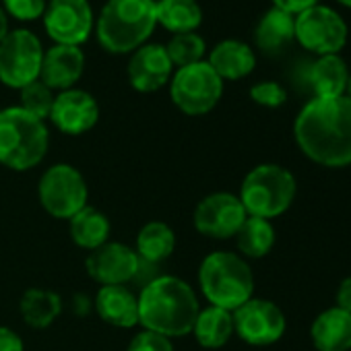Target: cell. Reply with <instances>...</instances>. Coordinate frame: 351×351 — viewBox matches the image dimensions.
<instances>
[{
    "label": "cell",
    "mask_w": 351,
    "mask_h": 351,
    "mask_svg": "<svg viewBox=\"0 0 351 351\" xmlns=\"http://www.w3.org/2000/svg\"><path fill=\"white\" fill-rule=\"evenodd\" d=\"M300 151L324 167L351 165V99L312 97L293 122Z\"/></svg>",
    "instance_id": "6da1fadb"
},
{
    "label": "cell",
    "mask_w": 351,
    "mask_h": 351,
    "mask_svg": "<svg viewBox=\"0 0 351 351\" xmlns=\"http://www.w3.org/2000/svg\"><path fill=\"white\" fill-rule=\"evenodd\" d=\"M136 300L138 324L145 330L163 335L167 339L191 335L201 310L195 287L176 275H157L149 279L136 293Z\"/></svg>",
    "instance_id": "7a4b0ae2"
},
{
    "label": "cell",
    "mask_w": 351,
    "mask_h": 351,
    "mask_svg": "<svg viewBox=\"0 0 351 351\" xmlns=\"http://www.w3.org/2000/svg\"><path fill=\"white\" fill-rule=\"evenodd\" d=\"M157 27L153 0H108L95 23L97 42L110 54H132Z\"/></svg>",
    "instance_id": "3957f363"
},
{
    "label": "cell",
    "mask_w": 351,
    "mask_h": 351,
    "mask_svg": "<svg viewBox=\"0 0 351 351\" xmlns=\"http://www.w3.org/2000/svg\"><path fill=\"white\" fill-rule=\"evenodd\" d=\"M199 287L209 306L234 312L254 298V273L238 252L215 250L201 261Z\"/></svg>",
    "instance_id": "277c9868"
},
{
    "label": "cell",
    "mask_w": 351,
    "mask_h": 351,
    "mask_svg": "<svg viewBox=\"0 0 351 351\" xmlns=\"http://www.w3.org/2000/svg\"><path fill=\"white\" fill-rule=\"evenodd\" d=\"M50 149L48 124L21 106L0 110V165L13 171L38 167Z\"/></svg>",
    "instance_id": "5b68a950"
},
{
    "label": "cell",
    "mask_w": 351,
    "mask_h": 351,
    "mask_svg": "<svg viewBox=\"0 0 351 351\" xmlns=\"http://www.w3.org/2000/svg\"><path fill=\"white\" fill-rule=\"evenodd\" d=\"M295 193V176L287 167L279 163H261L244 176L238 199L250 217L271 221L293 205Z\"/></svg>",
    "instance_id": "8992f818"
},
{
    "label": "cell",
    "mask_w": 351,
    "mask_h": 351,
    "mask_svg": "<svg viewBox=\"0 0 351 351\" xmlns=\"http://www.w3.org/2000/svg\"><path fill=\"white\" fill-rule=\"evenodd\" d=\"M38 199L50 217L69 221L89 205V186L75 165L54 163L40 176Z\"/></svg>",
    "instance_id": "52a82bcc"
},
{
    "label": "cell",
    "mask_w": 351,
    "mask_h": 351,
    "mask_svg": "<svg viewBox=\"0 0 351 351\" xmlns=\"http://www.w3.org/2000/svg\"><path fill=\"white\" fill-rule=\"evenodd\" d=\"M223 95L221 77L209 66L207 60L176 69L169 81V97L173 106L186 116L209 114Z\"/></svg>",
    "instance_id": "ba28073f"
},
{
    "label": "cell",
    "mask_w": 351,
    "mask_h": 351,
    "mask_svg": "<svg viewBox=\"0 0 351 351\" xmlns=\"http://www.w3.org/2000/svg\"><path fill=\"white\" fill-rule=\"evenodd\" d=\"M44 46L29 29H13L0 42V83L11 89H23L40 79Z\"/></svg>",
    "instance_id": "9c48e42d"
},
{
    "label": "cell",
    "mask_w": 351,
    "mask_h": 351,
    "mask_svg": "<svg viewBox=\"0 0 351 351\" xmlns=\"http://www.w3.org/2000/svg\"><path fill=\"white\" fill-rule=\"evenodd\" d=\"M295 40L316 56L339 54L347 44L345 19L324 5H314L295 15Z\"/></svg>",
    "instance_id": "30bf717a"
},
{
    "label": "cell",
    "mask_w": 351,
    "mask_h": 351,
    "mask_svg": "<svg viewBox=\"0 0 351 351\" xmlns=\"http://www.w3.org/2000/svg\"><path fill=\"white\" fill-rule=\"evenodd\" d=\"M234 314V335L252 347H269L277 343L287 328L283 310L265 298H250Z\"/></svg>",
    "instance_id": "8fae6325"
},
{
    "label": "cell",
    "mask_w": 351,
    "mask_h": 351,
    "mask_svg": "<svg viewBox=\"0 0 351 351\" xmlns=\"http://www.w3.org/2000/svg\"><path fill=\"white\" fill-rule=\"evenodd\" d=\"M248 213L238 199V195L219 191L203 197L193 213L195 230L211 240H230L236 238L238 230L246 221Z\"/></svg>",
    "instance_id": "7c38bea8"
},
{
    "label": "cell",
    "mask_w": 351,
    "mask_h": 351,
    "mask_svg": "<svg viewBox=\"0 0 351 351\" xmlns=\"http://www.w3.org/2000/svg\"><path fill=\"white\" fill-rule=\"evenodd\" d=\"M44 29L54 44L81 48L95 29L89 0H50L44 13Z\"/></svg>",
    "instance_id": "4fadbf2b"
},
{
    "label": "cell",
    "mask_w": 351,
    "mask_h": 351,
    "mask_svg": "<svg viewBox=\"0 0 351 351\" xmlns=\"http://www.w3.org/2000/svg\"><path fill=\"white\" fill-rule=\"evenodd\" d=\"M85 271L99 285H128L141 271V258L128 244L106 242L87 254Z\"/></svg>",
    "instance_id": "5bb4252c"
},
{
    "label": "cell",
    "mask_w": 351,
    "mask_h": 351,
    "mask_svg": "<svg viewBox=\"0 0 351 351\" xmlns=\"http://www.w3.org/2000/svg\"><path fill=\"white\" fill-rule=\"evenodd\" d=\"M56 130L69 136H81L89 132L99 120L97 99L83 89H66L56 93L54 106L48 118Z\"/></svg>",
    "instance_id": "9a60e30c"
},
{
    "label": "cell",
    "mask_w": 351,
    "mask_h": 351,
    "mask_svg": "<svg viewBox=\"0 0 351 351\" xmlns=\"http://www.w3.org/2000/svg\"><path fill=\"white\" fill-rule=\"evenodd\" d=\"M173 64L161 44H145L132 52L126 77L134 91L138 93H155L171 81Z\"/></svg>",
    "instance_id": "2e32d148"
},
{
    "label": "cell",
    "mask_w": 351,
    "mask_h": 351,
    "mask_svg": "<svg viewBox=\"0 0 351 351\" xmlns=\"http://www.w3.org/2000/svg\"><path fill=\"white\" fill-rule=\"evenodd\" d=\"M85 73V54L79 46H58L54 44L44 52L40 81L52 91L73 89Z\"/></svg>",
    "instance_id": "e0dca14e"
},
{
    "label": "cell",
    "mask_w": 351,
    "mask_h": 351,
    "mask_svg": "<svg viewBox=\"0 0 351 351\" xmlns=\"http://www.w3.org/2000/svg\"><path fill=\"white\" fill-rule=\"evenodd\" d=\"M95 314L110 326L132 328L138 324V300L128 285H99L93 298Z\"/></svg>",
    "instance_id": "ac0fdd59"
},
{
    "label": "cell",
    "mask_w": 351,
    "mask_h": 351,
    "mask_svg": "<svg viewBox=\"0 0 351 351\" xmlns=\"http://www.w3.org/2000/svg\"><path fill=\"white\" fill-rule=\"evenodd\" d=\"M316 351H351V312L337 306L322 310L310 326Z\"/></svg>",
    "instance_id": "d6986e66"
},
{
    "label": "cell",
    "mask_w": 351,
    "mask_h": 351,
    "mask_svg": "<svg viewBox=\"0 0 351 351\" xmlns=\"http://www.w3.org/2000/svg\"><path fill=\"white\" fill-rule=\"evenodd\" d=\"M207 62L221 81H240L254 71L256 56L248 44L240 40H223L211 50Z\"/></svg>",
    "instance_id": "ffe728a7"
},
{
    "label": "cell",
    "mask_w": 351,
    "mask_h": 351,
    "mask_svg": "<svg viewBox=\"0 0 351 351\" xmlns=\"http://www.w3.org/2000/svg\"><path fill=\"white\" fill-rule=\"evenodd\" d=\"M349 71L339 54L318 56L308 69V85L314 97H341L345 95Z\"/></svg>",
    "instance_id": "44dd1931"
},
{
    "label": "cell",
    "mask_w": 351,
    "mask_h": 351,
    "mask_svg": "<svg viewBox=\"0 0 351 351\" xmlns=\"http://www.w3.org/2000/svg\"><path fill=\"white\" fill-rule=\"evenodd\" d=\"M176 232L165 221H147L134 242V252L141 263L149 267H159L165 263L176 250Z\"/></svg>",
    "instance_id": "7402d4cb"
},
{
    "label": "cell",
    "mask_w": 351,
    "mask_h": 351,
    "mask_svg": "<svg viewBox=\"0 0 351 351\" xmlns=\"http://www.w3.org/2000/svg\"><path fill=\"white\" fill-rule=\"evenodd\" d=\"M191 335L205 349H221L234 337V314L217 306H205L199 310Z\"/></svg>",
    "instance_id": "603a6c76"
},
{
    "label": "cell",
    "mask_w": 351,
    "mask_h": 351,
    "mask_svg": "<svg viewBox=\"0 0 351 351\" xmlns=\"http://www.w3.org/2000/svg\"><path fill=\"white\" fill-rule=\"evenodd\" d=\"M69 234H71V240L79 248L91 252L104 246L106 242H110L112 223L104 211L87 205L73 219H69Z\"/></svg>",
    "instance_id": "cb8c5ba5"
},
{
    "label": "cell",
    "mask_w": 351,
    "mask_h": 351,
    "mask_svg": "<svg viewBox=\"0 0 351 351\" xmlns=\"http://www.w3.org/2000/svg\"><path fill=\"white\" fill-rule=\"evenodd\" d=\"M62 298L56 291L29 287L23 291L19 300V312L27 326L32 328H48L62 314Z\"/></svg>",
    "instance_id": "d4e9b609"
},
{
    "label": "cell",
    "mask_w": 351,
    "mask_h": 351,
    "mask_svg": "<svg viewBox=\"0 0 351 351\" xmlns=\"http://www.w3.org/2000/svg\"><path fill=\"white\" fill-rule=\"evenodd\" d=\"M291 40H295V17L277 7L269 9L254 29V44L267 54L283 50Z\"/></svg>",
    "instance_id": "484cf974"
},
{
    "label": "cell",
    "mask_w": 351,
    "mask_h": 351,
    "mask_svg": "<svg viewBox=\"0 0 351 351\" xmlns=\"http://www.w3.org/2000/svg\"><path fill=\"white\" fill-rule=\"evenodd\" d=\"M157 25L173 36L197 32L203 23V9L197 0H159L155 3Z\"/></svg>",
    "instance_id": "4316f807"
},
{
    "label": "cell",
    "mask_w": 351,
    "mask_h": 351,
    "mask_svg": "<svg viewBox=\"0 0 351 351\" xmlns=\"http://www.w3.org/2000/svg\"><path fill=\"white\" fill-rule=\"evenodd\" d=\"M275 228L269 219L261 217H246L242 228L236 234L238 254L242 258H265L275 246Z\"/></svg>",
    "instance_id": "83f0119b"
},
{
    "label": "cell",
    "mask_w": 351,
    "mask_h": 351,
    "mask_svg": "<svg viewBox=\"0 0 351 351\" xmlns=\"http://www.w3.org/2000/svg\"><path fill=\"white\" fill-rule=\"evenodd\" d=\"M165 52H167L173 69H184V66L197 64V62H201L205 58L207 44H205V40L197 32L178 34V36H173L167 42Z\"/></svg>",
    "instance_id": "f1b7e54d"
},
{
    "label": "cell",
    "mask_w": 351,
    "mask_h": 351,
    "mask_svg": "<svg viewBox=\"0 0 351 351\" xmlns=\"http://www.w3.org/2000/svg\"><path fill=\"white\" fill-rule=\"evenodd\" d=\"M19 93H21V108L25 112H29L32 116H36V118H40L44 122L50 118V112H52L56 93L48 85H44L38 79V81L25 85Z\"/></svg>",
    "instance_id": "f546056e"
},
{
    "label": "cell",
    "mask_w": 351,
    "mask_h": 351,
    "mask_svg": "<svg viewBox=\"0 0 351 351\" xmlns=\"http://www.w3.org/2000/svg\"><path fill=\"white\" fill-rule=\"evenodd\" d=\"M250 99L263 108H281L287 101V91L277 81H261L250 87Z\"/></svg>",
    "instance_id": "4dcf8cb0"
},
{
    "label": "cell",
    "mask_w": 351,
    "mask_h": 351,
    "mask_svg": "<svg viewBox=\"0 0 351 351\" xmlns=\"http://www.w3.org/2000/svg\"><path fill=\"white\" fill-rule=\"evenodd\" d=\"M5 13L17 21H36L44 17L48 0H3Z\"/></svg>",
    "instance_id": "1f68e13d"
},
{
    "label": "cell",
    "mask_w": 351,
    "mask_h": 351,
    "mask_svg": "<svg viewBox=\"0 0 351 351\" xmlns=\"http://www.w3.org/2000/svg\"><path fill=\"white\" fill-rule=\"evenodd\" d=\"M126 351H173V343L163 335L143 328L130 339Z\"/></svg>",
    "instance_id": "d6a6232c"
},
{
    "label": "cell",
    "mask_w": 351,
    "mask_h": 351,
    "mask_svg": "<svg viewBox=\"0 0 351 351\" xmlns=\"http://www.w3.org/2000/svg\"><path fill=\"white\" fill-rule=\"evenodd\" d=\"M0 351H25V343L19 332L3 324H0Z\"/></svg>",
    "instance_id": "836d02e7"
},
{
    "label": "cell",
    "mask_w": 351,
    "mask_h": 351,
    "mask_svg": "<svg viewBox=\"0 0 351 351\" xmlns=\"http://www.w3.org/2000/svg\"><path fill=\"white\" fill-rule=\"evenodd\" d=\"M314 5H318V0H273V7H277V9H281V11H285V13H289L293 17L300 15L306 9L314 7Z\"/></svg>",
    "instance_id": "e575fe53"
},
{
    "label": "cell",
    "mask_w": 351,
    "mask_h": 351,
    "mask_svg": "<svg viewBox=\"0 0 351 351\" xmlns=\"http://www.w3.org/2000/svg\"><path fill=\"white\" fill-rule=\"evenodd\" d=\"M335 306L345 310V312H351V275L345 277L339 287H337V295H335Z\"/></svg>",
    "instance_id": "d590c367"
},
{
    "label": "cell",
    "mask_w": 351,
    "mask_h": 351,
    "mask_svg": "<svg viewBox=\"0 0 351 351\" xmlns=\"http://www.w3.org/2000/svg\"><path fill=\"white\" fill-rule=\"evenodd\" d=\"M9 32H11V29H9V17H7L5 9L0 7V42H3V40L7 38Z\"/></svg>",
    "instance_id": "8d00e7d4"
},
{
    "label": "cell",
    "mask_w": 351,
    "mask_h": 351,
    "mask_svg": "<svg viewBox=\"0 0 351 351\" xmlns=\"http://www.w3.org/2000/svg\"><path fill=\"white\" fill-rule=\"evenodd\" d=\"M345 97L351 99V75H349V81H347V89H345Z\"/></svg>",
    "instance_id": "74e56055"
},
{
    "label": "cell",
    "mask_w": 351,
    "mask_h": 351,
    "mask_svg": "<svg viewBox=\"0 0 351 351\" xmlns=\"http://www.w3.org/2000/svg\"><path fill=\"white\" fill-rule=\"evenodd\" d=\"M337 3H341L343 7H347V9H351V0H337Z\"/></svg>",
    "instance_id": "f35d334b"
},
{
    "label": "cell",
    "mask_w": 351,
    "mask_h": 351,
    "mask_svg": "<svg viewBox=\"0 0 351 351\" xmlns=\"http://www.w3.org/2000/svg\"><path fill=\"white\" fill-rule=\"evenodd\" d=\"M153 3H159V0H153Z\"/></svg>",
    "instance_id": "ab89813d"
}]
</instances>
